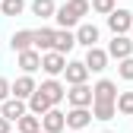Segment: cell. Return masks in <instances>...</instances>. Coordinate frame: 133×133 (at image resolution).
<instances>
[{"mask_svg":"<svg viewBox=\"0 0 133 133\" xmlns=\"http://www.w3.org/2000/svg\"><path fill=\"white\" fill-rule=\"evenodd\" d=\"M82 16H89V0H66L63 6H57L54 19L60 29H73L82 22Z\"/></svg>","mask_w":133,"mask_h":133,"instance_id":"1","label":"cell"},{"mask_svg":"<svg viewBox=\"0 0 133 133\" xmlns=\"http://www.w3.org/2000/svg\"><path fill=\"white\" fill-rule=\"evenodd\" d=\"M63 124H66V130L82 133V130L92 124V111H89V108H70V111L63 114Z\"/></svg>","mask_w":133,"mask_h":133,"instance_id":"2","label":"cell"},{"mask_svg":"<svg viewBox=\"0 0 133 133\" xmlns=\"http://www.w3.org/2000/svg\"><path fill=\"white\" fill-rule=\"evenodd\" d=\"M114 105L117 102V86H114L111 79H98L95 86H92V105Z\"/></svg>","mask_w":133,"mask_h":133,"instance_id":"3","label":"cell"},{"mask_svg":"<svg viewBox=\"0 0 133 133\" xmlns=\"http://www.w3.org/2000/svg\"><path fill=\"white\" fill-rule=\"evenodd\" d=\"M98 35H102V32H98V25H95V22H79V25H76V32H73L76 44H82L86 51L98 44Z\"/></svg>","mask_w":133,"mask_h":133,"instance_id":"4","label":"cell"},{"mask_svg":"<svg viewBox=\"0 0 133 133\" xmlns=\"http://www.w3.org/2000/svg\"><path fill=\"white\" fill-rule=\"evenodd\" d=\"M105 54H108V60H111V57H114V60H127V57H133V41H130L127 35H114Z\"/></svg>","mask_w":133,"mask_h":133,"instance_id":"5","label":"cell"},{"mask_svg":"<svg viewBox=\"0 0 133 133\" xmlns=\"http://www.w3.org/2000/svg\"><path fill=\"white\" fill-rule=\"evenodd\" d=\"M108 29L114 32V35H127V32L133 29V13L130 10H114L108 16Z\"/></svg>","mask_w":133,"mask_h":133,"instance_id":"6","label":"cell"},{"mask_svg":"<svg viewBox=\"0 0 133 133\" xmlns=\"http://www.w3.org/2000/svg\"><path fill=\"white\" fill-rule=\"evenodd\" d=\"M38 92L51 102V108H57L63 98H66V86H63V82H57V79H44L41 86H38Z\"/></svg>","mask_w":133,"mask_h":133,"instance_id":"7","label":"cell"},{"mask_svg":"<svg viewBox=\"0 0 133 133\" xmlns=\"http://www.w3.org/2000/svg\"><path fill=\"white\" fill-rule=\"evenodd\" d=\"M66 102L73 108H92V86H70L66 89Z\"/></svg>","mask_w":133,"mask_h":133,"instance_id":"8","label":"cell"},{"mask_svg":"<svg viewBox=\"0 0 133 133\" xmlns=\"http://www.w3.org/2000/svg\"><path fill=\"white\" fill-rule=\"evenodd\" d=\"M63 66H66V57H63V54H57V51H48V54H41V70L51 76V79L63 73Z\"/></svg>","mask_w":133,"mask_h":133,"instance_id":"9","label":"cell"},{"mask_svg":"<svg viewBox=\"0 0 133 133\" xmlns=\"http://www.w3.org/2000/svg\"><path fill=\"white\" fill-rule=\"evenodd\" d=\"M63 76H66V86H82V82L89 79V70L82 60H70L63 66Z\"/></svg>","mask_w":133,"mask_h":133,"instance_id":"10","label":"cell"},{"mask_svg":"<svg viewBox=\"0 0 133 133\" xmlns=\"http://www.w3.org/2000/svg\"><path fill=\"white\" fill-rule=\"evenodd\" d=\"M22 114H29V108H25V102H19V98H6V102H0V117L3 121H19Z\"/></svg>","mask_w":133,"mask_h":133,"instance_id":"11","label":"cell"},{"mask_svg":"<svg viewBox=\"0 0 133 133\" xmlns=\"http://www.w3.org/2000/svg\"><path fill=\"white\" fill-rule=\"evenodd\" d=\"M35 79L32 76H19L16 82H10V98H19V102H29V95L35 92Z\"/></svg>","mask_w":133,"mask_h":133,"instance_id":"12","label":"cell"},{"mask_svg":"<svg viewBox=\"0 0 133 133\" xmlns=\"http://www.w3.org/2000/svg\"><path fill=\"white\" fill-rule=\"evenodd\" d=\"M82 63H86V70H89V73H102L105 66H108V54H105V48H98V44H95V48H89Z\"/></svg>","mask_w":133,"mask_h":133,"instance_id":"13","label":"cell"},{"mask_svg":"<svg viewBox=\"0 0 133 133\" xmlns=\"http://www.w3.org/2000/svg\"><path fill=\"white\" fill-rule=\"evenodd\" d=\"M32 48H35L38 54L54 51V29H35L32 32Z\"/></svg>","mask_w":133,"mask_h":133,"instance_id":"14","label":"cell"},{"mask_svg":"<svg viewBox=\"0 0 133 133\" xmlns=\"http://www.w3.org/2000/svg\"><path fill=\"white\" fill-rule=\"evenodd\" d=\"M41 130H44V133H63V130H66L63 111H60V108H51V111L41 117Z\"/></svg>","mask_w":133,"mask_h":133,"instance_id":"15","label":"cell"},{"mask_svg":"<svg viewBox=\"0 0 133 133\" xmlns=\"http://www.w3.org/2000/svg\"><path fill=\"white\" fill-rule=\"evenodd\" d=\"M73 48H76V38H73V32H70V29H54V51L66 57V54L73 51Z\"/></svg>","mask_w":133,"mask_h":133,"instance_id":"16","label":"cell"},{"mask_svg":"<svg viewBox=\"0 0 133 133\" xmlns=\"http://www.w3.org/2000/svg\"><path fill=\"white\" fill-rule=\"evenodd\" d=\"M25 108H29V114H35V117L41 121V117H44V114H48V111H51V102H48V98H44V95H41V92L35 89V92H32V95H29V102H25Z\"/></svg>","mask_w":133,"mask_h":133,"instance_id":"17","label":"cell"},{"mask_svg":"<svg viewBox=\"0 0 133 133\" xmlns=\"http://www.w3.org/2000/svg\"><path fill=\"white\" fill-rule=\"evenodd\" d=\"M19 70H22V76H32L35 70H41V54L35 51V48L19 54Z\"/></svg>","mask_w":133,"mask_h":133,"instance_id":"18","label":"cell"},{"mask_svg":"<svg viewBox=\"0 0 133 133\" xmlns=\"http://www.w3.org/2000/svg\"><path fill=\"white\" fill-rule=\"evenodd\" d=\"M10 48L16 54H22V51H32V29H22V32H16V35L10 38Z\"/></svg>","mask_w":133,"mask_h":133,"instance_id":"19","label":"cell"},{"mask_svg":"<svg viewBox=\"0 0 133 133\" xmlns=\"http://www.w3.org/2000/svg\"><path fill=\"white\" fill-rule=\"evenodd\" d=\"M32 13H35L38 19H54L57 3H54V0H32Z\"/></svg>","mask_w":133,"mask_h":133,"instance_id":"20","label":"cell"},{"mask_svg":"<svg viewBox=\"0 0 133 133\" xmlns=\"http://www.w3.org/2000/svg\"><path fill=\"white\" fill-rule=\"evenodd\" d=\"M41 130V121L35 114H22L19 121H16V133H38Z\"/></svg>","mask_w":133,"mask_h":133,"instance_id":"21","label":"cell"},{"mask_svg":"<svg viewBox=\"0 0 133 133\" xmlns=\"http://www.w3.org/2000/svg\"><path fill=\"white\" fill-rule=\"evenodd\" d=\"M92 111V121H114V117H117V108H114V105H92L89 108Z\"/></svg>","mask_w":133,"mask_h":133,"instance_id":"22","label":"cell"},{"mask_svg":"<svg viewBox=\"0 0 133 133\" xmlns=\"http://www.w3.org/2000/svg\"><path fill=\"white\" fill-rule=\"evenodd\" d=\"M114 108H117V114L133 117V92H117V102H114Z\"/></svg>","mask_w":133,"mask_h":133,"instance_id":"23","label":"cell"},{"mask_svg":"<svg viewBox=\"0 0 133 133\" xmlns=\"http://www.w3.org/2000/svg\"><path fill=\"white\" fill-rule=\"evenodd\" d=\"M25 10V0H0V13L3 16H19Z\"/></svg>","mask_w":133,"mask_h":133,"instance_id":"24","label":"cell"},{"mask_svg":"<svg viewBox=\"0 0 133 133\" xmlns=\"http://www.w3.org/2000/svg\"><path fill=\"white\" fill-rule=\"evenodd\" d=\"M89 10L102 13V16H111V13L117 10V6H114V0H92V3H89Z\"/></svg>","mask_w":133,"mask_h":133,"instance_id":"25","label":"cell"},{"mask_svg":"<svg viewBox=\"0 0 133 133\" xmlns=\"http://www.w3.org/2000/svg\"><path fill=\"white\" fill-rule=\"evenodd\" d=\"M117 73H121V79L133 82V57H127V60H117Z\"/></svg>","mask_w":133,"mask_h":133,"instance_id":"26","label":"cell"},{"mask_svg":"<svg viewBox=\"0 0 133 133\" xmlns=\"http://www.w3.org/2000/svg\"><path fill=\"white\" fill-rule=\"evenodd\" d=\"M6 98H10V79L0 76V102H6Z\"/></svg>","mask_w":133,"mask_h":133,"instance_id":"27","label":"cell"},{"mask_svg":"<svg viewBox=\"0 0 133 133\" xmlns=\"http://www.w3.org/2000/svg\"><path fill=\"white\" fill-rule=\"evenodd\" d=\"M0 133H13L10 130V121H3V117H0Z\"/></svg>","mask_w":133,"mask_h":133,"instance_id":"28","label":"cell"},{"mask_svg":"<svg viewBox=\"0 0 133 133\" xmlns=\"http://www.w3.org/2000/svg\"><path fill=\"white\" fill-rule=\"evenodd\" d=\"M102 133H114V130H102Z\"/></svg>","mask_w":133,"mask_h":133,"instance_id":"29","label":"cell"},{"mask_svg":"<svg viewBox=\"0 0 133 133\" xmlns=\"http://www.w3.org/2000/svg\"><path fill=\"white\" fill-rule=\"evenodd\" d=\"M38 133H44V130H38Z\"/></svg>","mask_w":133,"mask_h":133,"instance_id":"30","label":"cell"},{"mask_svg":"<svg viewBox=\"0 0 133 133\" xmlns=\"http://www.w3.org/2000/svg\"><path fill=\"white\" fill-rule=\"evenodd\" d=\"M70 133H73V130H70Z\"/></svg>","mask_w":133,"mask_h":133,"instance_id":"31","label":"cell"}]
</instances>
